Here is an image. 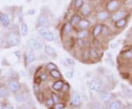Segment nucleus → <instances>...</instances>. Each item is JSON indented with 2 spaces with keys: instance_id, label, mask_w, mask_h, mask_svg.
Returning <instances> with one entry per match:
<instances>
[{
  "instance_id": "11",
  "label": "nucleus",
  "mask_w": 132,
  "mask_h": 109,
  "mask_svg": "<svg viewBox=\"0 0 132 109\" xmlns=\"http://www.w3.org/2000/svg\"><path fill=\"white\" fill-rule=\"evenodd\" d=\"M0 22L4 27H7L10 24V19L7 14H2L0 15Z\"/></svg>"
},
{
  "instance_id": "1",
  "label": "nucleus",
  "mask_w": 132,
  "mask_h": 109,
  "mask_svg": "<svg viewBox=\"0 0 132 109\" xmlns=\"http://www.w3.org/2000/svg\"><path fill=\"white\" fill-rule=\"evenodd\" d=\"M6 40L9 46H15L20 42V35L17 32H11L7 34Z\"/></svg>"
},
{
  "instance_id": "41",
  "label": "nucleus",
  "mask_w": 132,
  "mask_h": 109,
  "mask_svg": "<svg viewBox=\"0 0 132 109\" xmlns=\"http://www.w3.org/2000/svg\"><path fill=\"white\" fill-rule=\"evenodd\" d=\"M40 77V79L43 80V81H45V80H46V78H47V76H46L45 73H42Z\"/></svg>"
},
{
  "instance_id": "34",
  "label": "nucleus",
  "mask_w": 132,
  "mask_h": 109,
  "mask_svg": "<svg viewBox=\"0 0 132 109\" xmlns=\"http://www.w3.org/2000/svg\"><path fill=\"white\" fill-rule=\"evenodd\" d=\"M15 100H16L18 103H22V102H24V96L21 95V94H19V95H17L16 96H15Z\"/></svg>"
},
{
  "instance_id": "7",
  "label": "nucleus",
  "mask_w": 132,
  "mask_h": 109,
  "mask_svg": "<svg viewBox=\"0 0 132 109\" xmlns=\"http://www.w3.org/2000/svg\"><path fill=\"white\" fill-rule=\"evenodd\" d=\"M99 96H100L101 100L104 102H109L113 100L114 97L113 94L110 92H103V91L100 92Z\"/></svg>"
},
{
  "instance_id": "19",
  "label": "nucleus",
  "mask_w": 132,
  "mask_h": 109,
  "mask_svg": "<svg viewBox=\"0 0 132 109\" xmlns=\"http://www.w3.org/2000/svg\"><path fill=\"white\" fill-rule=\"evenodd\" d=\"M81 14L85 16H87L91 13V8L90 7V6L86 4H84L83 6L81 8Z\"/></svg>"
},
{
  "instance_id": "2",
  "label": "nucleus",
  "mask_w": 132,
  "mask_h": 109,
  "mask_svg": "<svg viewBox=\"0 0 132 109\" xmlns=\"http://www.w3.org/2000/svg\"><path fill=\"white\" fill-rule=\"evenodd\" d=\"M89 88L90 89L97 92H101L103 91L104 86L102 82L98 79H93L89 83Z\"/></svg>"
},
{
  "instance_id": "3",
  "label": "nucleus",
  "mask_w": 132,
  "mask_h": 109,
  "mask_svg": "<svg viewBox=\"0 0 132 109\" xmlns=\"http://www.w3.org/2000/svg\"><path fill=\"white\" fill-rule=\"evenodd\" d=\"M37 22L39 26L42 28H47L51 26V22L50 20L48 19V16L46 14H40L38 17Z\"/></svg>"
},
{
  "instance_id": "38",
  "label": "nucleus",
  "mask_w": 132,
  "mask_h": 109,
  "mask_svg": "<svg viewBox=\"0 0 132 109\" xmlns=\"http://www.w3.org/2000/svg\"><path fill=\"white\" fill-rule=\"evenodd\" d=\"M66 62H67L69 65H71V66H73V65H75V61H74L73 59H70V58H67V59H66Z\"/></svg>"
},
{
  "instance_id": "44",
  "label": "nucleus",
  "mask_w": 132,
  "mask_h": 109,
  "mask_svg": "<svg viewBox=\"0 0 132 109\" xmlns=\"http://www.w3.org/2000/svg\"><path fill=\"white\" fill-rule=\"evenodd\" d=\"M0 109H3V107H2V105L1 103H0Z\"/></svg>"
},
{
  "instance_id": "24",
  "label": "nucleus",
  "mask_w": 132,
  "mask_h": 109,
  "mask_svg": "<svg viewBox=\"0 0 132 109\" xmlns=\"http://www.w3.org/2000/svg\"><path fill=\"white\" fill-rule=\"evenodd\" d=\"M72 30V25L71 24L70 22H67L65 24L64 26H63V31L65 34H70Z\"/></svg>"
},
{
  "instance_id": "29",
  "label": "nucleus",
  "mask_w": 132,
  "mask_h": 109,
  "mask_svg": "<svg viewBox=\"0 0 132 109\" xmlns=\"http://www.w3.org/2000/svg\"><path fill=\"white\" fill-rule=\"evenodd\" d=\"M46 68H47L49 71H52V70H57V67L56 66L54 63H52V62H49L47 65H46Z\"/></svg>"
},
{
  "instance_id": "4",
  "label": "nucleus",
  "mask_w": 132,
  "mask_h": 109,
  "mask_svg": "<svg viewBox=\"0 0 132 109\" xmlns=\"http://www.w3.org/2000/svg\"><path fill=\"white\" fill-rule=\"evenodd\" d=\"M27 47L31 50H39L42 47L41 42L37 39H34V38L29 39L27 42Z\"/></svg>"
},
{
  "instance_id": "26",
  "label": "nucleus",
  "mask_w": 132,
  "mask_h": 109,
  "mask_svg": "<svg viewBox=\"0 0 132 109\" xmlns=\"http://www.w3.org/2000/svg\"><path fill=\"white\" fill-rule=\"evenodd\" d=\"M88 36V31L85 30H81V32H79L78 34H77V38L78 39H85Z\"/></svg>"
},
{
  "instance_id": "25",
  "label": "nucleus",
  "mask_w": 132,
  "mask_h": 109,
  "mask_svg": "<svg viewBox=\"0 0 132 109\" xmlns=\"http://www.w3.org/2000/svg\"><path fill=\"white\" fill-rule=\"evenodd\" d=\"M122 89H123L124 94L128 97H131L132 96V90L129 89L126 85L122 84Z\"/></svg>"
},
{
  "instance_id": "14",
  "label": "nucleus",
  "mask_w": 132,
  "mask_h": 109,
  "mask_svg": "<svg viewBox=\"0 0 132 109\" xmlns=\"http://www.w3.org/2000/svg\"><path fill=\"white\" fill-rule=\"evenodd\" d=\"M102 28H103V25L101 24H97V25L95 26V27L93 29V36L95 38H98L99 35L101 34Z\"/></svg>"
},
{
  "instance_id": "33",
  "label": "nucleus",
  "mask_w": 132,
  "mask_h": 109,
  "mask_svg": "<svg viewBox=\"0 0 132 109\" xmlns=\"http://www.w3.org/2000/svg\"><path fill=\"white\" fill-rule=\"evenodd\" d=\"M109 33V28L106 26H103V28H102V31H101V34L106 36Z\"/></svg>"
},
{
  "instance_id": "9",
  "label": "nucleus",
  "mask_w": 132,
  "mask_h": 109,
  "mask_svg": "<svg viewBox=\"0 0 132 109\" xmlns=\"http://www.w3.org/2000/svg\"><path fill=\"white\" fill-rule=\"evenodd\" d=\"M126 15V13L125 11H122V10H119V11H116L112 16L111 19L112 20V21L116 22L120 19H124L125 16Z\"/></svg>"
},
{
  "instance_id": "40",
  "label": "nucleus",
  "mask_w": 132,
  "mask_h": 109,
  "mask_svg": "<svg viewBox=\"0 0 132 109\" xmlns=\"http://www.w3.org/2000/svg\"><path fill=\"white\" fill-rule=\"evenodd\" d=\"M54 103V102H53V100H52V98H50V99H48L47 100V102H46V105H47L48 107H50V106H52V105Z\"/></svg>"
},
{
  "instance_id": "47",
  "label": "nucleus",
  "mask_w": 132,
  "mask_h": 109,
  "mask_svg": "<svg viewBox=\"0 0 132 109\" xmlns=\"http://www.w3.org/2000/svg\"><path fill=\"white\" fill-rule=\"evenodd\" d=\"M131 52H132V48H131Z\"/></svg>"
},
{
  "instance_id": "15",
  "label": "nucleus",
  "mask_w": 132,
  "mask_h": 109,
  "mask_svg": "<svg viewBox=\"0 0 132 109\" xmlns=\"http://www.w3.org/2000/svg\"><path fill=\"white\" fill-rule=\"evenodd\" d=\"M45 52L49 57H53V58L57 57V52H56L55 49L53 48L50 46H45Z\"/></svg>"
},
{
  "instance_id": "45",
  "label": "nucleus",
  "mask_w": 132,
  "mask_h": 109,
  "mask_svg": "<svg viewBox=\"0 0 132 109\" xmlns=\"http://www.w3.org/2000/svg\"><path fill=\"white\" fill-rule=\"evenodd\" d=\"M129 109H132V105H129Z\"/></svg>"
},
{
  "instance_id": "6",
  "label": "nucleus",
  "mask_w": 132,
  "mask_h": 109,
  "mask_svg": "<svg viewBox=\"0 0 132 109\" xmlns=\"http://www.w3.org/2000/svg\"><path fill=\"white\" fill-rule=\"evenodd\" d=\"M119 5H120V2L118 0H111L107 2L106 7L109 13H111V12L116 11L118 10Z\"/></svg>"
},
{
  "instance_id": "5",
  "label": "nucleus",
  "mask_w": 132,
  "mask_h": 109,
  "mask_svg": "<svg viewBox=\"0 0 132 109\" xmlns=\"http://www.w3.org/2000/svg\"><path fill=\"white\" fill-rule=\"evenodd\" d=\"M39 33L40 36L49 42H52L54 40V35L51 31L48 30L46 28H41L39 29Z\"/></svg>"
},
{
  "instance_id": "17",
  "label": "nucleus",
  "mask_w": 132,
  "mask_h": 109,
  "mask_svg": "<svg viewBox=\"0 0 132 109\" xmlns=\"http://www.w3.org/2000/svg\"><path fill=\"white\" fill-rule=\"evenodd\" d=\"M81 17L80 15L79 14H74L72 17H71V21H70V23L72 25V26H77L78 24L79 23V21H81Z\"/></svg>"
},
{
  "instance_id": "32",
  "label": "nucleus",
  "mask_w": 132,
  "mask_h": 109,
  "mask_svg": "<svg viewBox=\"0 0 132 109\" xmlns=\"http://www.w3.org/2000/svg\"><path fill=\"white\" fill-rule=\"evenodd\" d=\"M77 43H78L79 46L85 47V46L87 45V41L85 40V39H78L77 40Z\"/></svg>"
},
{
  "instance_id": "20",
  "label": "nucleus",
  "mask_w": 132,
  "mask_h": 109,
  "mask_svg": "<svg viewBox=\"0 0 132 109\" xmlns=\"http://www.w3.org/2000/svg\"><path fill=\"white\" fill-rule=\"evenodd\" d=\"M126 23H127V19H126V18H124V19H120V20H119L118 21L114 22V26L117 28H123V27H124L126 26Z\"/></svg>"
},
{
  "instance_id": "21",
  "label": "nucleus",
  "mask_w": 132,
  "mask_h": 109,
  "mask_svg": "<svg viewBox=\"0 0 132 109\" xmlns=\"http://www.w3.org/2000/svg\"><path fill=\"white\" fill-rule=\"evenodd\" d=\"M29 29L27 26V24L24 22H22L21 24V34L22 36H26L28 34Z\"/></svg>"
},
{
  "instance_id": "27",
  "label": "nucleus",
  "mask_w": 132,
  "mask_h": 109,
  "mask_svg": "<svg viewBox=\"0 0 132 109\" xmlns=\"http://www.w3.org/2000/svg\"><path fill=\"white\" fill-rule=\"evenodd\" d=\"M50 75L54 78H60L61 77V74L60 72L58 71L57 70H54L50 71Z\"/></svg>"
},
{
  "instance_id": "13",
  "label": "nucleus",
  "mask_w": 132,
  "mask_h": 109,
  "mask_svg": "<svg viewBox=\"0 0 132 109\" xmlns=\"http://www.w3.org/2000/svg\"><path fill=\"white\" fill-rule=\"evenodd\" d=\"M77 26L81 30H85L86 29H87L90 26V21L87 19H81V21Z\"/></svg>"
},
{
  "instance_id": "18",
  "label": "nucleus",
  "mask_w": 132,
  "mask_h": 109,
  "mask_svg": "<svg viewBox=\"0 0 132 109\" xmlns=\"http://www.w3.org/2000/svg\"><path fill=\"white\" fill-rule=\"evenodd\" d=\"M36 59V55L33 51H29L26 56V62L27 64H30Z\"/></svg>"
},
{
  "instance_id": "30",
  "label": "nucleus",
  "mask_w": 132,
  "mask_h": 109,
  "mask_svg": "<svg viewBox=\"0 0 132 109\" xmlns=\"http://www.w3.org/2000/svg\"><path fill=\"white\" fill-rule=\"evenodd\" d=\"M65 107V105L64 103H55V105H54L53 107V109H64Z\"/></svg>"
},
{
  "instance_id": "36",
  "label": "nucleus",
  "mask_w": 132,
  "mask_h": 109,
  "mask_svg": "<svg viewBox=\"0 0 132 109\" xmlns=\"http://www.w3.org/2000/svg\"><path fill=\"white\" fill-rule=\"evenodd\" d=\"M123 56L125 58H126V59H132V52L131 50H129V51H126V52H124L123 53Z\"/></svg>"
},
{
  "instance_id": "16",
  "label": "nucleus",
  "mask_w": 132,
  "mask_h": 109,
  "mask_svg": "<svg viewBox=\"0 0 132 109\" xmlns=\"http://www.w3.org/2000/svg\"><path fill=\"white\" fill-rule=\"evenodd\" d=\"M122 103L120 100H114L109 104L108 109H121Z\"/></svg>"
},
{
  "instance_id": "10",
  "label": "nucleus",
  "mask_w": 132,
  "mask_h": 109,
  "mask_svg": "<svg viewBox=\"0 0 132 109\" xmlns=\"http://www.w3.org/2000/svg\"><path fill=\"white\" fill-rule=\"evenodd\" d=\"M81 102H82V98H81V96L79 93H74L72 95V97H71L72 105L78 106V105H81Z\"/></svg>"
},
{
  "instance_id": "39",
  "label": "nucleus",
  "mask_w": 132,
  "mask_h": 109,
  "mask_svg": "<svg viewBox=\"0 0 132 109\" xmlns=\"http://www.w3.org/2000/svg\"><path fill=\"white\" fill-rule=\"evenodd\" d=\"M92 109H104V108H103V106L99 104L98 103H96L95 104H94V105H93V107Z\"/></svg>"
},
{
  "instance_id": "8",
  "label": "nucleus",
  "mask_w": 132,
  "mask_h": 109,
  "mask_svg": "<svg viewBox=\"0 0 132 109\" xmlns=\"http://www.w3.org/2000/svg\"><path fill=\"white\" fill-rule=\"evenodd\" d=\"M21 85L19 84V81H15V80H11L8 83V88L11 92H16L20 89Z\"/></svg>"
},
{
  "instance_id": "31",
  "label": "nucleus",
  "mask_w": 132,
  "mask_h": 109,
  "mask_svg": "<svg viewBox=\"0 0 132 109\" xmlns=\"http://www.w3.org/2000/svg\"><path fill=\"white\" fill-rule=\"evenodd\" d=\"M52 99L53 100L54 103H60V97L55 94V93H52Z\"/></svg>"
},
{
  "instance_id": "48",
  "label": "nucleus",
  "mask_w": 132,
  "mask_h": 109,
  "mask_svg": "<svg viewBox=\"0 0 132 109\" xmlns=\"http://www.w3.org/2000/svg\"><path fill=\"white\" fill-rule=\"evenodd\" d=\"M121 109H126V108H121Z\"/></svg>"
},
{
  "instance_id": "42",
  "label": "nucleus",
  "mask_w": 132,
  "mask_h": 109,
  "mask_svg": "<svg viewBox=\"0 0 132 109\" xmlns=\"http://www.w3.org/2000/svg\"><path fill=\"white\" fill-rule=\"evenodd\" d=\"M33 89H34V91H35V92H38V91H39V86H38V84H37V85L35 84L34 86H33Z\"/></svg>"
},
{
  "instance_id": "35",
  "label": "nucleus",
  "mask_w": 132,
  "mask_h": 109,
  "mask_svg": "<svg viewBox=\"0 0 132 109\" xmlns=\"http://www.w3.org/2000/svg\"><path fill=\"white\" fill-rule=\"evenodd\" d=\"M8 95V92L5 89H2V88H0V97H4Z\"/></svg>"
},
{
  "instance_id": "12",
  "label": "nucleus",
  "mask_w": 132,
  "mask_h": 109,
  "mask_svg": "<svg viewBox=\"0 0 132 109\" xmlns=\"http://www.w3.org/2000/svg\"><path fill=\"white\" fill-rule=\"evenodd\" d=\"M97 19L99 21H106V19H108L110 17V13H109L107 10H104V11H100L97 14Z\"/></svg>"
},
{
  "instance_id": "28",
  "label": "nucleus",
  "mask_w": 132,
  "mask_h": 109,
  "mask_svg": "<svg viewBox=\"0 0 132 109\" xmlns=\"http://www.w3.org/2000/svg\"><path fill=\"white\" fill-rule=\"evenodd\" d=\"M84 5L83 0H74V7L76 9H81Z\"/></svg>"
},
{
  "instance_id": "46",
  "label": "nucleus",
  "mask_w": 132,
  "mask_h": 109,
  "mask_svg": "<svg viewBox=\"0 0 132 109\" xmlns=\"http://www.w3.org/2000/svg\"><path fill=\"white\" fill-rule=\"evenodd\" d=\"M104 1H105V2H108L111 1V0H104Z\"/></svg>"
},
{
  "instance_id": "22",
  "label": "nucleus",
  "mask_w": 132,
  "mask_h": 109,
  "mask_svg": "<svg viewBox=\"0 0 132 109\" xmlns=\"http://www.w3.org/2000/svg\"><path fill=\"white\" fill-rule=\"evenodd\" d=\"M90 57L93 58V59H97L99 58V53L98 51L94 48H91L90 50Z\"/></svg>"
},
{
  "instance_id": "43",
  "label": "nucleus",
  "mask_w": 132,
  "mask_h": 109,
  "mask_svg": "<svg viewBox=\"0 0 132 109\" xmlns=\"http://www.w3.org/2000/svg\"><path fill=\"white\" fill-rule=\"evenodd\" d=\"M3 109H14L13 108V106H11V105H5L3 107Z\"/></svg>"
},
{
  "instance_id": "23",
  "label": "nucleus",
  "mask_w": 132,
  "mask_h": 109,
  "mask_svg": "<svg viewBox=\"0 0 132 109\" xmlns=\"http://www.w3.org/2000/svg\"><path fill=\"white\" fill-rule=\"evenodd\" d=\"M63 82L62 81H56L53 86H52V87H53V89H54L55 91H60V89H62V87H63Z\"/></svg>"
},
{
  "instance_id": "37",
  "label": "nucleus",
  "mask_w": 132,
  "mask_h": 109,
  "mask_svg": "<svg viewBox=\"0 0 132 109\" xmlns=\"http://www.w3.org/2000/svg\"><path fill=\"white\" fill-rule=\"evenodd\" d=\"M83 57L85 59H87L88 58H90V51L88 50H85L83 53Z\"/></svg>"
}]
</instances>
